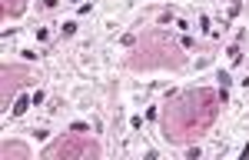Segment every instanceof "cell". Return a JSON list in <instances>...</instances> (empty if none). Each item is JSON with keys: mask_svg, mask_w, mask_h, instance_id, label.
I'll return each mask as SVG.
<instances>
[{"mask_svg": "<svg viewBox=\"0 0 249 160\" xmlns=\"http://www.w3.org/2000/svg\"><path fill=\"white\" fill-rule=\"evenodd\" d=\"M216 114H219V94L216 90H206V87L183 90L163 110V137L173 140V143L196 140L199 134H206L213 127Z\"/></svg>", "mask_w": 249, "mask_h": 160, "instance_id": "obj_1", "label": "cell"}, {"mask_svg": "<svg viewBox=\"0 0 249 160\" xmlns=\"http://www.w3.org/2000/svg\"><path fill=\"white\" fill-rule=\"evenodd\" d=\"M136 54H150V57H140V60H130L133 70H153V67H183V54L173 47V40L166 34H146L143 37V47Z\"/></svg>", "mask_w": 249, "mask_h": 160, "instance_id": "obj_2", "label": "cell"}, {"mask_svg": "<svg viewBox=\"0 0 249 160\" xmlns=\"http://www.w3.org/2000/svg\"><path fill=\"white\" fill-rule=\"evenodd\" d=\"M47 160H96L100 157V143H96L87 130H77V134H67V137L53 140L47 150H43Z\"/></svg>", "mask_w": 249, "mask_h": 160, "instance_id": "obj_3", "label": "cell"}, {"mask_svg": "<svg viewBox=\"0 0 249 160\" xmlns=\"http://www.w3.org/2000/svg\"><path fill=\"white\" fill-rule=\"evenodd\" d=\"M30 80V70H23V67H3V103H10V97L17 94L20 83H27Z\"/></svg>", "mask_w": 249, "mask_h": 160, "instance_id": "obj_4", "label": "cell"}, {"mask_svg": "<svg viewBox=\"0 0 249 160\" xmlns=\"http://www.w3.org/2000/svg\"><path fill=\"white\" fill-rule=\"evenodd\" d=\"M23 3H27V0H3V17H20Z\"/></svg>", "mask_w": 249, "mask_h": 160, "instance_id": "obj_5", "label": "cell"}, {"mask_svg": "<svg viewBox=\"0 0 249 160\" xmlns=\"http://www.w3.org/2000/svg\"><path fill=\"white\" fill-rule=\"evenodd\" d=\"M3 157H30V154H27V147H20V143H7V147H3Z\"/></svg>", "mask_w": 249, "mask_h": 160, "instance_id": "obj_6", "label": "cell"}]
</instances>
